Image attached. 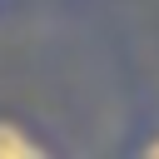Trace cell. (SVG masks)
<instances>
[{
    "mask_svg": "<svg viewBox=\"0 0 159 159\" xmlns=\"http://www.w3.org/2000/svg\"><path fill=\"white\" fill-rule=\"evenodd\" d=\"M0 159H45V139L30 134L20 119L0 114Z\"/></svg>",
    "mask_w": 159,
    "mask_h": 159,
    "instance_id": "cell-1",
    "label": "cell"
},
{
    "mask_svg": "<svg viewBox=\"0 0 159 159\" xmlns=\"http://www.w3.org/2000/svg\"><path fill=\"white\" fill-rule=\"evenodd\" d=\"M134 154H139V159H159V129L144 134V139H134Z\"/></svg>",
    "mask_w": 159,
    "mask_h": 159,
    "instance_id": "cell-2",
    "label": "cell"
}]
</instances>
